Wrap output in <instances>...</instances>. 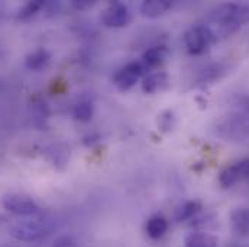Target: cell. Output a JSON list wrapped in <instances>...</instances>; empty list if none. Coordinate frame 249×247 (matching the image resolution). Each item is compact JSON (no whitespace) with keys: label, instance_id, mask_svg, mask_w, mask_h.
<instances>
[{"label":"cell","instance_id":"10","mask_svg":"<svg viewBox=\"0 0 249 247\" xmlns=\"http://www.w3.org/2000/svg\"><path fill=\"white\" fill-rule=\"evenodd\" d=\"M168 58V49L165 45H157L143 52V66L148 68H157Z\"/></svg>","mask_w":249,"mask_h":247},{"label":"cell","instance_id":"5","mask_svg":"<svg viewBox=\"0 0 249 247\" xmlns=\"http://www.w3.org/2000/svg\"><path fill=\"white\" fill-rule=\"evenodd\" d=\"M130 20H132V13L129 7L121 1L110 3L102 12V16H100L102 25H105L106 28H113V29L127 26Z\"/></svg>","mask_w":249,"mask_h":247},{"label":"cell","instance_id":"7","mask_svg":"<svg viewBox=\"0 0 249 247\" xmlns=\"http://www.w3.org/2000/svg\"><path fill=\"white\" fill-rule=\"evenodd\" d=\"M245 178H249V159H242L225 168L219 175V184L222 188H231Z\"/></svg>","mask_w":249,"mask_h":247},{"label":"cell","instance_id":"14","mask_svg":"<svg viewBox=\"0 0 249 247\" xmlns=\"http://www.w3.org/2000/svg\"><path fill=\"white\" fill-rule=\"evenodd\" d=\"M165 84H167V75L164 72H154V74H149L142 81V91L146 94H154L162 90Z\"/></svg>","mask_w":249,"mask_h":247},{"label":"cell","instance_id":"16","mask_svg":"<svg viewBox=\"0 0 249 247\" xmlns=\"http://www.w3.org/2000/svg\"><path fill=\"white\" fill-rule=\"evenodd\" d=\"M93 117V104L90 101H81L75 106L74 109V119L81 122V123H87L90 122Z\"/></svg>","mask_w":249,"mask_h":247},{"label":"cell","instance_id":"18","mask_svg":"<svg viewBox=\"0 0 249 247\" xmlns=\"http://www.w3.org/2000/svg\"><path fill=\"white\" fill-rule=\"evenodd\" d=\"M51 247H78V245L72 236H62Z\"/></svg>","mask_w":249,"mask_h":247},{"label":"cell","instance_id":"9","mask_svg":"<svg viewBox=\"0 0 249 247\" xmlns=\"http://www.w3.org/2000/svg\"><path fill=\"white\" fill-rule=\"evenodd\" d=\"M168 227H170V224H168V220L165 217L154 215V217H151L148 220L145 230H146V234H148L149 239L160 240L161 237L165 236V233L168 231Z\"/></svg>","mask_w":249,"mask_h":247},{"label":"cell","instance_id":"15","mask_svg":"<svg viewBox=\"0 0 249 247\" xmlns=\"http://www.w3.org/2000/svg\"><path fill=\"white\" fill-rule=\"evenodd\" d=\"M201 210V204L198 201H187L181 204L176 211V220L177 221H187L191 220L198 211Z\"/></svg>","mask_w":249,"mask_h":247},{"label":"cell","instance_id":"2","mask_svg":"<svg viewBox=\"0 0 249 247\" xmlns=\"http://www.w3.org/2000/svg\"><path fill=\"white\" fill-rule=\"evenodd\" d=\"M53 230V223L47 218H34L16 223L10 227V236L18 242H36L48 236Z\"/></svg>","mask_w":249,"mask_h":247},{"label":"cell","instance_id":"4","mask_svg":"<svg viewBox=\"0 0 249 247\" xmlns=\"http://www.w3.org/2000/svg\"><path fill=\"white\" fill-rule=\"evenodd\" d=\"M1 204L6 211L19 217H35L41 213V208L35 199L25 194H7Z\"/></svg>","mask_w":249,"mask_h":247},{"label":"cell","instance_id":"17","mask_svg":"<svg viewBox=\"0 0 249 247\" xmlns=\"http://www.w3.org/2000/svg\"><path fill=\"white\" fill-rule=\"evenodd\" d=\"M45 6V1L35 0V1H28L20 10H19V19H29L35 13H38L42 7Z\"/></svg>","mask_w":249,"mask_h":247},{"label":"cell","instance_id":"20","mask_svg":"<svg viewBox=\"0 0 249 247\" xmlns=\"http://www.w3.org/2000/svg\"><path fill=\"white\" fill-rule=\"evenodd\" d=\"M77 9H87V7H91L94 4V1H89V0H81V1H74L72 3Z\"/></svg>","mask_w":249,"mask_h":247},{"label":"cell","instance_id":"3","mask_svg":"<svg viewBox=\"0 0 249 247\" xmlns=\"http://www.w3.org/2000/svg\"><path fill=\"white\" fill-rule=\"evenodd\" d=\"M214 39H216V35L206 25L191 26L184 33V44H186L187 51L191 55H201L206 51H209Z\"/></svg>","mask_w":249,"mask_h":247},{"label":"cell","instance_id":"6","mask_svg":"<svg viewBox=\"0 0 249 247\" xmlns=\"http://www.w3.org/2000/svg\"><path fill=\"white\" fill-rule=\"evenodd\" d=\"M142 74H143V65L141 62H129L115 74L113 84L116 85L118 90L127 91L139 81Z\"/></svg>","mask_w":249,"mask_h":247},{"label":"cell","instance_id":"1","mask_svg":"<svg viewBox=\"0 0 249 247\" xmlns=\"http://www.w3.org/2000/svg\"><path fill=\"white\" fill-rule=\"evenodd\" d=\"M214 134L231 142H242L249 139V116L235 113L223 116L214 123Z\"/></svg>","mask_w":249,"mask_h":247},{"label":"cell","instance_id":"13","mask_svg":"<svg viewBox=\"0 0 249 247\" xmlns=\"http://www.w3.org/2000/svg\"><path fill=\"white\" fill-rule=\"evenodd\" d=\"M219 239L209 233H191L184 240L186 247H217Z\"/></svg>","mask_w":249,"mask_h":247},{"label":"cell","instance_id":"12","mask_svg":"<svg viewBox=\"0 0 249 247\" xmlns=\"http://www.w3.org/2000/svg\"><path fill=\"white\" fill-rule=\"evenodd\" d=\"M50 60H51L50 52L47 49L41 48V49H36V51L31 52L29 55H26L25 65L31 71H41V69H44L48 65Z\"/></svg>","mask_w":249,"mask_h":247},{"label":"cell","instance_id":"19","mask_svg":"<svg viewBox=\"0 0 249 247\" xmlns=\"http://www.w3.org/2000/svg\"><path fill=\"white\" fill-rule=\"evenodd\" d=\"M160 120H161V127H162L164 130H170V129L173 127V122H174V115H173V112H165V113H162L161 117H160Z\"/></svg>","mask_w":249,"mask_h":247},{"label":"cell","instance_id":"11","mask_svg":"<svg viewBox=\"0 0 249 247\" xmlns=\"http://www.w3.org/2000/svg\"><path fill=\"white\" fill-rule=\"evenodd\" d=\"M233 230L241 236H249V208H236L231 213Z\"/></svg>","mask_w":249,"mask_h":247},{"label":"cell","instance_id":"8","mask_svg":"<svg viewBox=\"0 0 249 247\" xmlns=\"http://www.w3.org/2000/svg\"><path fill=\"white\" fill-rule=\"evenodd\" d=\"M171 7H173V1L170 0H146L141 4L139 12L143 17L157 19L160 16H164Z\"/></svg>","mask_w":249,"mask_h":247}]
</instances>
